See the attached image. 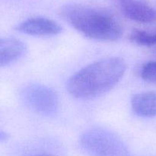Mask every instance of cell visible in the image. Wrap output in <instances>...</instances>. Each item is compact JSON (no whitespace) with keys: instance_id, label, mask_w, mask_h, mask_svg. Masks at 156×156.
<instances>
[{"instance_id":"6da1fadb","label":"cell","mask_w":156,"mask_h":156,"mask_svg":"<svg viewBox=\"0 0 156 156\" xmlns=\"http://www.w3.org/2000/svg\"><path fill=\"white\" fill-rule=\"evenodd\" d=\"M126 70V62L121 58L101 59L75 73L67 82V89L76 98H94L112 89L123 78Z\"/></svg>"},{"instance_id":"7a4b0ae2","label":"cell","mask_w":156,"mask_h":156,"mask_svg":"<svg viewBox=\"0 0 156 156\" xmlns=\"http://www.w3.org/2000/svg\"><path fill=\"white\" fill-rule=\"evenodd\" d=\"M62 15L70 25L91 39L115 41L123 35L120 22L105 11L73 4L64 7Z\"/></svg>"},{"instance_id":"3957f363","label":"cell","mask_w":156,"mask_h":156,"mask_svg":"<svg viewBox=\"0 0 156 156\" xmlns=\"http://www.w3.org/2000/svg\"><path fill=\"white\" fill-rule=\"evenodd\" d=\"M80 145L90 156H133L118 136L104 128H92L84 133Z\"/></svg>"},{"instance_id":"277c9868","label":"cell","mask_w":156,"mask_h":156,"mask_svg":"<svg viewBox=\"0 0 156 156\" xmlns=\"http://www.w3.org/2000/svg\"><path fill=\"white\" fill-rule=\"evenodd\" d=\"M21 95L27 108L41 115H50L57 110V94L46 85L30 84L23 88Z\"/></svg>"},{"instance_id":"5b68a950","label":"cell","mask_w":156,"mask_h":156,"mask_svg":"<svg viewBox=\"0 0 156 156\" xmlns=\"http://www.w3.org/2000/svg\"><path fill=\"white\" fill-rule=\"evenodd\" d=\"M16 30L21 33L36 37H52L62 31L61 26L53 20L44 17H33L28 18L19 25Z\"/></svg>"},{"instance_id":"8992f818","label":"cell","mask_w":156,"mask_h":156,"mask_svg":"<svg viewBox=\"0 0 156 156\" xmlns=\"http://www.w3.org/2000/svg\"><path fill=\"white\" fill-rule=\"evenodd\" d=\"M123 15L139 23L156 21V9L140 0H114Z\"/></svg>"},{"instance_id":"52a82bcc","label":"cell","mask_w":156,"mask_h":156,"mask_svg":"<svg viewBox=\"0 0 156 156\" xmlns=\"http://www.w3.org/2000/svg\"><path fill=\"white\" fill-rule=\"evenodd\" d=\"M25 45L15 38L5 37L0 40V65L7 66L19 59L24 53Z\"/></svg>"},{"instance_id":"ba28073f","label":"cell","mask_w":156,"mask_h":156,"mask_svg":"<svg viewBox=\"0 0 156 156\" xmlns=\"http://www.w3.org/2000/svg\"><path fill=\"white\" fill-rule=\"evenodd\" d=\"M133 111L140 117H154L156 116V92L145 91L132 98Z\"/></svg>"},{"instance_id":"9c48e42d","label":"cell","mask_w":156,"mask_h":156,"mask_svg":"<svg viewBox=\"0 0 156 156\" xmlns=\"http://www.w3.org/2000/svg\"><path fill=\"white\" fill-rule=\"evenodd\" d=\"M131 41L141 46L156 45V30L146 31V30L135 29L130 34Z\"/></svg>"},{"instance_id":"30bf717a","label":"cell","mask_w":156,"mask_h":156,"mask_svg":"<svg viewBox=\"0 0 156 156\" xmlns=\"http://www.w3.org/2000/svg\"><path fill=\"white\" fill-rule=\"evenodd\" d=\"M140 76L143 80L156 84V61L145 63L141 69Z\"/></svg>"},{"instance_id":"8fae6325","label":"cell","mask_w":156,"mask_h":156,"mask_svg":"<svg viewBox=\"0 0 156 156\" xmlns=\"http://www.w3.org/2000/svg\"><path fill=\"white\" fill-rule=\"evenodd\" d=\"M8 138H9V136H8V134L5 133L2 130L1 133H0V140H1V141L2 142V141H4V140H6Z\"/></svg>"},{"instance_id":"7c38bea8","label":"cell","mask_w":156,"mask_h":156,"mask_svg":"<svg viewBox=\"0 0 156 156\" xmlns=\"http://www.w3.org/2000/svg\"><path fill=\"white\" fill-rule=\"evenodd\" d=\"M32 156H56V155H50V154H37V155H34Z\"/></svg>"}]
</instances>
